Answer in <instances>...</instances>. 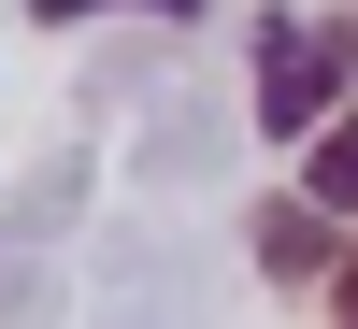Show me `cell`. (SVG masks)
<instances>
[{
    "mask_svg": "<svg viewBox=\"0 0 358 329\" xmlns=\"http://www.w3.org/2000/svg\"><path fill=\"white\" fill-rule=\"evenodd\" d=\"M244 244H258V272H273V286H330V258H344L315 187H301V200H258V229H244Z\"/></svg>",
    "mask_w": 358,
    "mask_h": 329,
    "instance_id": "2",
    "label": "cell"
},
{
    "mask_svg": "<svg viewBox=\"0 0 358 329\" xmlns=\"http://www.w3.org/2000/svg\"><path fill=\"white\" fill-rule=\"evenodd\" d=\"M330 315H344V329H358V244H344V258H330Z\"/></svg>",
    "mask_w": 358,
    "mask_h": 329,
    "instance_id": "5",
    "label": "cell"
},
{
    "mask_svg": "<svg viewBox=\"0 0 358 329\" xmlns=\"http://www.w3.org/2000/svg\"><path fill=\"white\" fill-rule=\"evenodd\" d=\"M315 200H330V215H358V101L344 115H315V172H301Z\"/></svg>",
    "mask_w": 358,
    "mask_h": 329,
    "instance_id": "3",
    "label": "cell"
},
{
    "mask_svg": "<svg viewBox=\"0 0 358 329\" xmlns=\"http://www.w3.org/2000/svg\"><path fill=\"white\" fill-rule=\"evenodd\" d=\"M330 72H344V29H258V129H315V115H330Z\"/></svg>",
    "mask_w": 358,
    "mask_h": 329,
    "instance_id": "1",
    "label": "cell"
},
{
    "mask_svg": "<svg viewBox=\"0 0 358 329\" xmlns=\"http://www.w3.org/2000/svg\"><path fill=\"white\" fill-rule=\"evenodd\" d=\"M43 29H72V15H115V0H29ZM158 15H201V0H158Z\"/></svg>",
    "mask_w": 358,
    "mask_h": 329,
    "instance_id": "4",
    "label": "cell"
},
{
    "mask_svg": "<svg viewBox=\"0 0 358 329\" xmlns=\"http://www.w3.org/2000/svg\"><path fill=\"white\" fill-rule=\"evenodd\" d=\"M344 57H358V15H344Z\"/></svg>",
    "mask_w": 358,
    "mask_h": 329,
    "instance_id": "6",
    "label": "cell"
}]
</instances>
